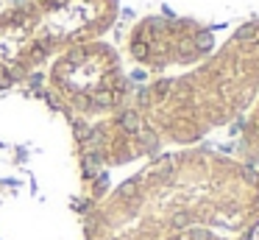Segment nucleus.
I'll use <instances>...</instances> for the list:
<instances>
[{"label":"nucleus","mask_w":259,"mask_h":240,"mask_svg":"<svg viewBox=\"0 0 259 240\" xmlns=\"http://www.w3.org/2000/svg\"><path fill=\"white\" fill-rule=\"evenodd\" d=\"M259 221V170L203 148L164 154L81 212L84 240H164L206 226L245 234Z\"/></svg>","instance_id":"obj_1"},{"label":"nucleus","mask_w":259,"mask_h":240,"mask_svg":"<svg viewBox=\"0 0 259 240\" xmlns=\"http://www.w3.org/2000/svg\"><path fill=\"white\" fill-rule=\"evenodd\" d=\"M134 109L162 143L190 145L253 109L240 123L248 148H259V25H245L195 73L148 84Z\"/></svg>","instance_id":"obj_2"},{"label":"nucleus","mask_w":259,"mask_h":240,"mask_svg":"<svg viewBox=\"0 0 259 240\" xmlns=\"http://www.w3.org/2000/svg\"><path fill=\"white\" fill-rule=\"evenodd\" d=\"M117 11L120 0H23L0 9V92L62 50L101 39Z\"/></svg>","instance_id":"obj_3"},{"label":"nucleus","mask_w":259,"mask_h":240,"mask_svg":"<svg viewBox=\"0 0 259 240\" xmlns=\"http://www.w3.org/2000/svg\"><path fill=\"white\" fill-rule=\"evenodd\" d=\"M48 89L78 123L114 115L131 104L123 59L103 39L73 45L53 56L48 67Z\"/></svg>","instance_id":"obj_4"},{"label":"nucleus","mask_w":259,"mask_h":240,"mask_svg":"<svg viewBox=\"0 0 259 240\" xmlns=\"http://www.w3.org/2000/svg\"><path fill=\"white\" fill-rule=\"evenodd\" d=\"M75 128H78L75 140H78L81 187L87 207L101 198V193L95 190V179H101L109 167L128 165L140 156H153L162 148V140L134 109V104L123 106L114 115L78 123Z\"/></svg>","instance_id":"obj_5"},{"label":"nucleus","mask_w":259,"mask_h":240,"mask_svg":"<svg viewBox=\"0 0 259 240\" xmlns=\"http://www.w3.org/2000/svg\"><path fill=\"white\" fill-rule=\"evenodd\" d=\"M212 31L192 20L145 17L128 33V53L148 70H167L176 64L201 61L212 50Z\"/></svg>","instance_id":"obj_6"},{"label":"nucleus","mask_w":259,"mask_h":240,"mask_svg":"<svg viewBox=\"0 0 259 240\" xmlns=\"http://www.w3.org/2000/svg\"><path fill=\"white\" fill-rule=\"evenodd\" d=\"M164 240H231L226 234H220L218 229H206V226H192V229H181L176 234H167Z\"/></svg>","instance_id":"obj_7"},{"label":"nucleus","mask_w":259,"mask_h":240,"mask_svg":"<svg viewBox=\"0 0 259 240\" xmlns=\"http://www.w3.org/2000/svg\"><path fill=\"white\" fill-rule=\"evenodd\" d=\"M242 240H259V221H256V223H253V226H251V229H248V232H245V234H242Z\"/></svg>","instance_id":"obj_8"},{"label":"nucleus","mask_w":259,"mask_h":240,"mask_svg":"<svg viewBox=\"0 0 259 240\" xmlns=\"http://www.w3.org/2000/svg\"><path fill=\"white\" fill-rule=\"evenodd\" d=\"M256 162H259V148H256ZM256 170H259V167H256Z\"/></svg>","instance_id":"obj_9"}]
</instances>
